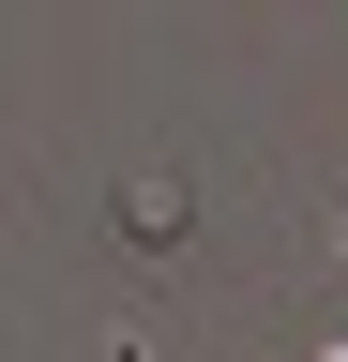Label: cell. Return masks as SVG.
Here are the masks:
<instances>
[{"instance_id": "cell-1", "label": "cell", "mask_w": 348, "mask_h": 362, "mask_svg": "<svg viewBox=\"0 0 348 362\" xmlns=\"http://www.w3.org/2000/svg\"><path fill=\"white\" fill-rule=\"evenodd\" d=\"M333 362H348V347H333Z\"/></svg>"}]
</instances>
